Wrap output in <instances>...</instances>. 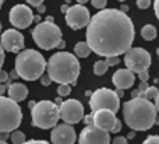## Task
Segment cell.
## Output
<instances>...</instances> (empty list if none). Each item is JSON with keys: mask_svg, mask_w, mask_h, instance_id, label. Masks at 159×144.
Segmentation results:
<instances>
[{"mask_svg": "<svg viewBox=\"0 0 159 144\" xmlns=\"http://www.w3.org/2000/svg\"><path fill=\"white\" fill-rule=\"evenodd\" d=\"M131 18L117 8H102L87 25V44L99 56H119L134 42Z\"/></svg>", "mask_w": 159, "mask_h": 144, "instance_id": "cell-1", "label": "cell"}, {"mask_svg": "<svg viewBox=\"0 0 159 144\" xmlns=\"http://www.w3.org/2000/svg\"><path fill=\"white\" fill-rule=\"evenodd\" d=\"M22 120V112L18 102L0 95V132L17 130Z\"/></svg>", "mask_w": 159, "mask_h": 144, "instance_id": "cell-7", "label": "cell"}, {"mask_svg": "<svg viewBox=\"0 0 159 144\" xmlns=\"http://www.w3.org/2000/svg\"><path fill=\"white\" fill-rule=\"evenodd\" d=\"M91 116H92V125L105 132H112L113 128H115L116 120H117L116 114L109 111V109H96V111H92Z\"/></svg>", "mask_w": 159, "mask_h": 144, "instance_id": "cell-15", "label": "cell"}, {"mask_svg": "<svg viewBox=\"0 0 159 144\" xmlns=\"http://www.w3.org/2000/svg\"><path fill=\"white\" fill-rule=\"evenodd\" d=\"M121 130V122H120V120H116V123H115V128H113V133H117V132H120Z\"/></svg>", "mask_w": 159, "mask_h": 144, "instance_id": "cell-36", "label": "cell"}, {"mask_svg": "<svg viewBox=\"0 0 159 144\" xmlns=\"http://www.w3.org/2000/svg\"><path fill=\"white\" fill-rule=\"evenodd\" d=\"M2 6H3V0H0V8H2Z\"/></svg>", "mask_w": 159, "mask_h": 144, "instance_id": "cell-58", "label": "cell"}, {"mask_svg": "<svg viewBox=\"0 0 159 144\" xmlns=\"http://www.w3.org/2000/svg\"><path fill=\"white\" fill-rule=\"evenodd\" d=\"M105 62H106L107 66H116V64L120 63V60H119V56H107Z\"/></svg>", "mask_w": 159, "mask_h": 144, "instance_id": "cell-26", "label": "cell"}, {"mask_svg": "<svg viewBox=\"0 0 159 144\" xmlns=\"http://www.w3.org/2000/svg\"><path fill=\"white\" fill-rule=\"evenodd\" d=\"M112 81H113V84H115V87L117 90H127V88H131V87L134 86L135 76L131 70L120 69L113 74Z\"/></svg>", "mask_w": 159, "mask_h": 144, "instance_id": "cell-17", "label": "cell"}, {"mask_svg": "<svg viewBox=\"0 0 159 144\" xmlns=\"http://www.w3.org/2000/svg\"><path fill=\"white\" fill-rule=\"evenodd\" d=\"M36 8H38L39 14H41V13H45V10H46V7H45L43 4H39V6H38V7H36Z\"/></svg>", "mask_w": 159, "mask_h": 144, "instance_id": "cell-41", "label": "cell"}, {"mask_svg": "<svg viewBox=\"0 0 159 144\" xmlns=\"http://www.w3.org/2000/svg\"><path fill=\"white\" fill-rule=\"evenodd\" d=\"M8 20H10L11 25H14V27L18 28V30L28 28L34 22L32 10L25 4H17L10 10Z\"/></svg>", "mask_w": 159, "mask_h": 144, "instance_id": "cell-13", "label": "cell"}, {"mask_svg": "<svg viewBox=\"0 0 159 144\" xmlns=\"http://www.w3.org/2000/svg\"><path fill=\"white\" fill-rule=\"evenodd\" d=\"M158 35L157 32V28L154 27V25L151 24H147L143 27V30H141V36H143L145 41H152V39H155Z\"/></svg>", "mask_w": 159, "mask_h": 144, "instance_id": "cell-20", "label": "cell"}, {"mask_svg": "<svg viewBox=\"0 0 159 144\" xmlns=\"http://www.w3.org/2000/svg\"><path fill=\"white\" fill-rule=\"evenodd\" d=\"M32 38L41 49H55L61 41V30L55 22H38L32 30Z\"/></svg>", "mask_w": 159, "mask_h": 144, "instance_id": "cell-6", "label": "cell"}, {"mask_svg": "<svg viewBox=\"0 0 159 144\" xmlns=\"http://www.w3.org/2000/svg\"><path fill=\"white\" fill-rule=\"evenodd\" d=\"M137 74H138V77H140V80H141V81H148L149 76H148V72H147V70H144V72L137 73Z\"/></svg>", "mask_w": 159, "mask_h": 144, "instance_id": "cell-32", "label": "cell"}, {"mask_svg": "<svg viewBox=\"0 0 159 144\" xmlns=\"http://www.w3.org/2000/svg\"><path fill=\"white\" fill-rule=\"evenodd\" d=\"M10 139H11V143L13 144H22L25 142V134L22 133V132L14 130L13 133L10 134Z\"/></svg>", "mask_w": 159, "mask_h": 144, "instance_id": "cell-22", "label": "cell"}, {"mask_svg": "<svg viewBox=\"0 0 159 144\" xmlns=\"http://www.w3.org/2000/svg\"><path fill=\"white\" fill-rule=\"evenodd\" d=\"M56 105H60V104H61V97H59V98H56Z\"/></svg>", "mask_w": 159, "mask_h": 144, "instance_id": "cell-51", "label": "cell"}, {"mask_svg": "<svg viewBox=\"0 0 159 144\" xmlns=\"http://www.w3.org/2000/svg\"><path fill=\"white\" fill-rule=\"evenodd\" d=\"M3 63H4V49H3L2 45H0V70H2Z\"/></svg>", "mask_w": 159, "mask_h": 144, "instance_id": "cell-37", "label": "cell"}, {"mask_svg": "<svg viewBox=\"0 0 159 144\" xmlns=\"http://www.w3.org/2000/svg\"><path fill=\"white\" fill-rule=\"evenodd\" d=\"M0 32H2V22H0Z\"/></svg>", "mask_w": 159, "mask_h": 144, "instance_id": "cell-59", "label": "cell"}, {"mask_svg": "<svg viewBox=\"0 0 159 144\" xmlns=\"http://www.w3.org/2000/svg\"><path fill=\"white\" fill-rule=\"evenodd\" d=\"M149 4H151V0H137V6H138V8H141V10L148 8Z\"/></svg>", "mask_w": 159, "mask_h": 144, "instance_id": "cell-28", "label": "cell"}, {"mask_svg": "<svg viewBox=\"0 0 159 144\" xmlns=\"http://www.w3.org/2000/svg\"><path fill=\"white\" fill-rule=\"evenodd\" d=\"M123 118L131 130H148L155 125L157 109L149 100L135 97L123 104Z\"/></svg>", "mask_w": 159, "mask_h": 144, "instance_id": "cell-2", "label": "cell"}, {"mask_svg": "<svg viewBox=\"0 0 159 144\" xmlns=\"http://www.w3.org/2000/svg\"><path fill=\"white\" fill-rule=\"evenodd\" d=\"M158 88L157 87H148V88L145 90V91H144V94H143V97L144 98H147V100H155V97H157L158 95Z\"/></svg>", "mask_w": 159, "mask_h": 144, "instance_id": "cell-23", "label": "cell"}, {"mask_svg": "<svg viewBox=\"0 0 159 144\" xmlns=\"http://www.w3.org/2000/svg\"><path fill=\"white\" fill-rule=\"evenodd\" d=\"M154 8H155V16H157V18L159 21V0H155L154 2Z\"/></svg>", "mask_w": 159, "mask_h": 144, "instance_id": "cell-38", "label": "cell"}, {"mask_svg": "<svg viewBox=\"0 0 159 144\" xmlns=\"http://www.w3.org/2000/svg\"><path fill=\"white\" fill-rule=\"evenodd\" d=\"M60 118L64 123L69 125H77L84 119V106L77 100H67L59 105Z\"/></svg>", "mask_w": 159, "mask_h": 144, "instance_id": "cell-10", "label": "cell"}, {"mask_svg": "<svg viewBox=\"0 0 159 144\" xmlns=\"http://www.w3.org/2000/svg\"><path fill=\"white\" fill-rule=\"evenodd\" d=\"M32 125L39 129H50L57 125L60 119L59 105L52 101H39L31 108Z\"/></svg>", "mask_w": 159, "mask_h": 144, "instance_id": "cell-5", "label": "cell"}, {"mask_svg": "<svg viewBox=\"0 0 159 144\" xmlns=\"http://www.w3.org/2000/svg\"><path fill=\"white\" fill-rule=\"evenodd\" d=\"M4 92H6V87H4V84L0 83V95H3Z\"/></svg>", "mask_w": 159, "mask_h": 144, "instance_id": "cell-44", "label": "cell"}, {"mask_svg": "<svg viewBox=\"0 0 159 144\" xmlns=\"http://www.w3.org/2000/svg\"><path fill=\"white\" fill-rule=\"evenodd\" d=\"M64 46H66V42H64V41H63V39H61V41H60V42H59L57 48H59V49H63V48H64Z\"/></svg>", "mask_w": 159, "mask_h": 144, "instance_id": "cell-46", "label": "cell"}, {"mask_svg": "<svg viewBox=\"0 0 159 144\" xmlns=\"http://www.w3.org/2000/svg\"><path fill=\"white\" fill-rule=\"evenodd\" d=\"M78 2V4H85L87 2H89V0H77Z\"/></svg>", "mask_w": 159, "mask_h": 144, "instance_id": "cell-52", "label": "cell"}, {"mask_svg": "<svg viewBox=\"0 0 159 144\" xmlns=\"http://www.w3.org/2000/svg\"><path fill=\"white\" fill-rule=\"evenodd\" d=\"M119 2H126V0H119Z\"/></svg>", "mask_w": 159, "mask_h": 144, "instance_id": "cell-61", "label": "cell"}, {"mask_svg": "<svg viewBox=\"0 0 159 144\" xmlns=\"http://www.w3.org/2000/svg\"><path fill=\"white\" fill-rule=\"evenodd\" d=\"M91 52H92V50H91L89 45L87 44V41L78 42V44L74 46V53L77 58H88Z\"/></svg>", "mask_w": 159, "mask_h": 144, "instance_id": "cell-19", "label": "cell"}, {"mask_svg": "<svg viewBox=\"0 0 159 144\" xmlns=\"http://www.w3.org/2000/svg\"><path fill=\"white\" fill-rule=\"evenodd\" d=\"M107 69H109V66L106 64V62L105 60H98L95 63V66H93V73H95L96 76H103L105 73L107 72Z\"/></svg>", "mask_w": 159, "mask_h": 144, "instance_id": "cell-21", "label": "cell"}, {"mask_svg": "<svg viewBox=\"0 0 159 144\" xmlns=\"http://www.w3.org/2000/svg\"><path fill=\"white\" fill-rule=\"evenodd\" d=\"M116 94H117V97L120 98V97H123V94H124V90H117L116 91Z\"/></svg>", "mask_w": 159, "mask_h": 144, "instance_id": "cell-47", "label": "cell"}, {"mask_svg": "<svg viewBox=\"0 0 159 144\" xmlns=\"http://www.w3.org/2000/svg\"><path fill=\"white\" fill-rule=\"evenodd\" d=\"M50 80L57 84H74L80 76V62L70 52H56L46 63Z\"/></svg>", "mask_w": 159, "mask_h": 144, "instance_id": "cell-3", "label": "cell"}, {"mask_svg": "<svg viewBox=\"0 0 159 144\" xmlns=\"http://www.w3.org/2000/svg\"><path fill=\"white\" fill-rule=\"evenodd\" d=\"M157 52H158V56H159V48H158V50H157Z\"/></svg>", "mask_w": 159, "mask_h": 144, "instance_id": "cell-60", "label": "cell"}, {"mask_svg": "<svg viewBox=\"0 0 159 144\" xmlns=\"http://www.w3.org/2000/svg\"><path fill=\"white\" fill-rule=\"evenodd\" d=\"M0 144H7L6 142H3V140H0Z\"/></svg>", "mask_w": 159, "mask_h": 144, "instance_id": "cell-57", "label": "cell"}, {"mask_svg": "<svg viewBox=\"0 0 159 144\" xmlns=\"http://www.w3.org/2000/svg\"><path fill=\"white\" fill-rule=\"evenodd\" d=\"M22 144H50L45 140H30V142H24Z\"/></svg>", "mask_w": 159, "mask_h": 144, "instance_id": "cell-34", "label": "cell"}, {"mask_svg": "<svg viewBox=\"0 0 159 144\" xmlns=\"http://www.w3.org/2000/svg\"><path fill=\"white\" fill-rule=\"evenodd\" d=\"M124 63L127 69L131 70L133 73H140L148 70L152 59L149 52H147L144 48H130L124 52Z\"/></svg>", "mask_w": 159, "mask_h": 144, "instance_id": "cell-9", "label": "cell"}, {"mask_svg": "<svg viewBox=\"0 0 159 144\" xmlns=\"http://www.w3.org/2000/svg\"><path fill=\"white\" fill-rule=\"evenodd\" d=\"M89 106L92 111L109 109V111L117 114L119 108H120V98L117 97L116 91H112L109 88H99L91 94Z\"/></svg>", "mask_w": 159, "mask_h": 144, "instance_id": "cell-8", "label": "cell"}, {"mask_svg": "<svg viewBox=\"0 0 159 144\" xmlns=\"http://www.w3.org/2000/svg\"><path fill=\"white\" fill-rule=\"evenodd\" d=\"M69 7H70V6H67V4H63V6H61V7H60V11H61V13H66V11L69 10Z\"/></svg>", "mask_w": 159, "mask_h": 144, "instance_id": "cell-45", "label": "cell"}, {"mask_svg": "<svg viewBox=\"0 0 159 144\" xmlns=\"http://www.w3.org/2000/svg\"><path fill=\"white\" fill-rule=\"evenodd\" d=\"M0 45L6 52L17 53L24 49V35L17 30H6L2 34Z\"/></svg>", "mask_w": 159, "mask_h": 144, "instance_id": "cell-14", "label": "cell"}, {"mask_svg": "<svg viewBox=\"0 0 159 144\" xmlns=\"http://www.w3.org/2000/svg\"><path fill=\"white\" fill-rule=\"evenodd\" d=\"M28 97V88L27 86L21 83H13L8 87V98H11L16 102H21Z\"/></svg>", "mask_w": 159, "mask_h": 144, "instance_id": "cell-18", "label": "cell"}, {"mask_svg": "<svg viewBox=\"0 0 159 144\" xmlns=\"http://www.w3.org/2000/svg\"><path fill=\"white\" fill-rule=\"evenodd\" d=\"M154 106H155V109H157V114H159V92H158L157 97H155V104H154Z\"/></svg>", "mask_w": 159, "mask_h": 144, "instance_id": "cell-40", "label": "cell"}, {"mask_svg": "<svg viewBox=\"0 0 159 144\" xmlns=\"http://www.w3.org/2000/svg\"><path fill=\"white\" fill-rule=\"evenodd\" d=\"M148 88V84H147V81H141L140 83V86H138V91H140V97H143V94H144V91ZM144 98V97H143Z\"/></svg>", "mask_w": 159, "mask_h": 144, "instance_id": "cell-30", "label": "cell"}, {"mask_svg": "<svg viewBox=\"0 0 159 144\" xmlns=\"http://www.w3.org/2000/svg\"><path fill=\"white\" fill-rule=\"evenodd\" d=\"M27 3L28 4H31V6H34V7H38L39 4L43 3V0H27Z\"/></svg>", "mask_w": 159, "mask_h": 144, "instance_id": "cell-35", "label": "cell"}, {"mask_svg": "<svg viewBox=\"0 0 159 144\" xmlns=\"http://www.w3.org/2000/svg\"><path fill=\"white\" fill-rule=\"evenodd\" d=\"M35 104H36V102H34V101H31V102H30V108H32V106L35 105Z\"/></svg>", "mask_w": 159, "mask_h": 144, "instance_id": "cell-55", "label": "cell"}, {"mask_svg": "<svg viewBox=\"0 0 159 144\" xmlns=\"http://www.w3.org/2000/svg\"><path fill=\"white\" fill-rule=\"evenodd\" d=\"M8 137H10V133H8V132H0V140L6 142Z\"/></svg>", "mask_w": 159, "mask_h": 144, "instance_id": "cell-39", "label": "cell"}, {"mask_svg": "<svg viewBox=\"0 0 159 144\" xmlns=\"http://www.w3.org/2000/svg\"><path fill=\"white\" fill-rule=\"evenodd\" d=\"M8 80V73L4 70H0V83H4Z\"/></svg>", "mask_w": 159, "mask_h": 144, "instance_id": "cell-33", "label": "cell"}, {"mask_svg": "<svg viewBox=\"0 0 159 144\" xmlns=\"http://www.w3.org/2000/svg\"><path fill=\"white\" fill-rule=\"evenodd\" d=\"M155 125H159V118H157V119H155Z\"/></svg>", "mask_w": 159, "mask_h": 144, "instance_id": "cell-56", "label": "cell"}, {"mask_svg": "<svg viewBox=\"0 0 159 144\" xmlns=\"http://www.w3.org/2000/svg\"><path fill=\"white\" fill-rule=\"evenodd\" d=\"M78 144H110L109 132L101 130L89 123L80 133Z\"/></svg>", "mask_w": 159, "mask_h": 144, "instance_id": "cell-12", "label": "cell"}, {"mask_svg": "<svg viewBox=\"0 0 159 144\" xmlns=\"http://www.w3.org/2000/svg\"><path fill=\"white\" fill-rule=\"evenodd\" d=\"M46 21H48V22H53V17H52V16L46 17Z\"/></svg>", "mask_w": 159, "mask_h": 144, "instance_id": "cell-53", "label": "cell"}, {"mask_svg": "<svg viewBox=\"0 0 159 144\" xmlns=\"http://www.w3.org/2000/svg\"><path fill=\"white\" fill-rule=\"evenodd\" d=\"M34 21L39 22V21H41V16H39V14H38V16H34Z\"/></svg>", "mask_w": 159, "mask_h": 144, "instance_id": "cell-50", "label": "cell"}, {"mask_svg": "<svg viewBox=\"0 0 159 144\" xmlns=\"http://www.w3.org/2000/svg\"><path fill=\"white\" fill-rule=\"evenodd\" d=\"M46 69L45 58L35 49H24L17 53L16 72L18 77L27 81H35L43 74Z\"/></svg>", "mask_w": 159, "mask_h": 144, "instance_id": "cell-4", "label": "cell"}, {"mask_svg": "<svg viewBox=\"0 0 159 144\" xmlns=\"http://www.w3.org/2000/svg\"><path fill=\"white\" fill-rule=\"evenodd\" d=\"M143 144H159V136H148Z\"/></svg>", "mask_w": 159, "mask_h": 144, "instance_id": "cell-27", "label": "cell"}, {"mask_svg": "<svg viewBox=\"0 0 159 144\" xmlns=\"http://www.w3.org/2000/svg\"><path fill=\"white\" fill-rule=\"evenodd\" d=\"M41 83H42V86H50V83H52V80H50V77H49V74H42L41 77Z\"/></svg>", "mask_w": 159, "mask_h": 144, "instance_id": "cell-29", "label": "cell"}, {"mask_svg": "<svg viewBox=\"0 0 159 144\" xmlns=\"http://www.w3.org/2000/svg\"><path fill=\"white\" fill-rule=\"evenodd\" d=\"M91 3H92V6L95 8H99V10H102V8L106 7L107 0H91Z\"/></svg>", "mask_w": 159, "mask_h": 144, "instance_id": "cell-25", "label": "cell"}, {"mask_svg": "<svg viewBox=\"0 0 159 144\" xmlns=\"http://www.w3.org/2000/svg\"><path fill=\"white\" fill-rule=\"evenodd\" d=\"M8 76H11V78H18V74H17V72H16V69L14 70H11V73Z\"/></svg>", "mask_w": 159, "mask_h": 144, "instance_id": "cell-42", "label": "cell"}, {"mask_svg": "<svg viewBox=\"0 0 159 144\" xmlns=\"http://www.w3.org/2000/svg\"><path fill=\"white\" fill-rule=\"evenodd\" d=\"M85 123H88V125H89V123H92V116H91V115H88V116H85Z\"/></svg>", "mask_w": 159, "mask_h": 144, "instance_id": "cell-43", "label": "cell"}, {"mask_svg": "<svg viewBox=\"0 0 159 144\" xmlns=\"http://www.w3.org/2000/svg\"><path fill=\"white\" fill-rule=\"evenodd\" d=\"M127 10H129V6H126V4L121 6V11H123V13H126Z\"/></svg>", "mask_w": 159, "mask_h": 144, "instance_id": "cell-49", "label": "cell"}, {"mask_svg": "<svg viewBox=\"0 0 159 144\" xmlns=\"http://www.w3.org/2000/svg\"><path fill=\"white\" fill-rule=\"evenodd\" d=\"M134 136H135V130H133V132H130L127 137H129V139H134Z\"/></svg>", "mask_w": 159, "mask_h": 144, "instance_id": "cell-48", "label": "cell"}, {"mask_svg": "<svg viewBox=\"0 0 159 144\" xmlns=\"http://www.w3.org/2000/svg\"><path fill=\"white\" fill-rule=\"evenodd\" d=\"M138 95H140V91H138V90H137V91H134V92H133V97H138Z\"/></svg>", "mask_w": 159, "mask_h": 144, "instance_id": "cell-54", "label": "cell"}, {"mask_svg": "<svg viewBox=\"0 0 159 144\" xmlns=\"http://www.w3.org/2000/svg\"><path fill=\"white\" fill-rule=\"evenodd\" d=\"M89 10L84 4H74L66 11V22L73 30H81L89 22Z\"/></svg>", "mask_w": 159, "mask_h": 144, "instance_id": "cell-11", "label": "cell"}, {"mask_svg": "<svg viewBox=\"0 0 159 144\" xmlns=\"http://www.w3.org/2000/svg\"><path fill=\"white\" fill-rule=\"evenodd\" d=\"M112 144H127V137H123V136L116 137L112 142Z\"/></svg>", "mask_w": 159, "mask_h": 144, "instance_id": "cell-31", "label": "cell"}, {"mask_svg": "<svg viewBox=\"0 0 159 144\" xmlns=\"http://www.w3.org/2000/svg\"><path fill=\"white\" fill-rule=\"evenodd\" d=\"M75 130L71 125L64 123V125H56L55 129L50 133L52 144H74L75 143Z\"/></svg>", "mask_w": 159, "mask_h": 144, "instance_id": "cell-16", "label": "cell"}, {"mask_svg": "<svg viewBox=\"0 0 159 144\" xmlns=\"http://www.w3.org/2000/svg\"><path fill=\"white\" fill-rule=\"evenodd\" d=\"M70 92H71V87H70V84H59L57 94L60 95V97H67Z\"/></svg>", "mask_w": 159, "mask_h": 144, "instance_id": "cell-24", "label": "cell"}]
</instances>
